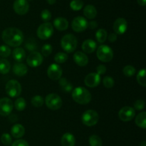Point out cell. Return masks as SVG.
Segmentation results:
<instances>
[{"mask_svg":"<svg viewBox=\"0 0 146 146\" xmlns=\"http://www.w3.org/2000/svg\"><path fill=\"white\" fill-rule=\"evenodd\" d=\"M11 65L9 62L5 59L0 60V73L3 74H6L9 72Z\"/></svg>","mask_w":146,"mask_h":146,"instance_id":"4316f807","label":"cell"},{"mask_svg":"<svg viewBox=\"0 0 146 146\" xmlns=\"http://www.w3.org/2000/svg\"><path fill=\"white\" fill-rule=\"evenodd\" d=\"M145 107V101L143 100H138L134 103V110H142Z\"/></svg>","mask_w":146,"mask_h":146,"instance_id":"60d3db41","label":"cell"},{"mask_svg":"<svg viewBox=\"0 0 146 146\" xmlns=\"http://www.w3.org/2000/svg\"><path fill=\"white\" fill-rule=\"evenodd\" d=\"M11 49L7 45L0 46V56L2 57H8L11 54Z\"/></svg>","mask_w":146,"mask_h":146,"instance_id":"74e56055","label":"cell"},{"mask_svg":"<svg viewBox=\"0 0 146 146\" xmlns=\"http://www.w3.org/2000/svg\"><path fill=\"white\" fill-rule=\"evenodd\" d=\"M72 98L78 104H86L91 102L92 97L91 92L85 87H78L72 91Z\"/></svg>","mask_w":146,"mask_h":146,"instance_id":"7a4b0ae2","label":"cell"},{"mask_svg":"<svg viewBox=\"0 0 146 146\" xmlns=\"http://www.w3.org/2000/svg\"><path fill=\"white\" fill-rule=\"evenodd\" d=\"M96 71L97 74H98L99 75H101V74H104L106 73V67L104 64H100V65H98L97 67Z\"/></svg>","mask_w":146,"mask_h":146,"instance_id":"7bdbcfd3","label":"cell"},{"mask_svg":"<svg viewBox=\"0 0 146 146\" xmlns=\"http://www.w3.org/2000/svg\"><path fill=\"white\" fill-rule=\"evenodd\" d=\"M84 4L82 0H72L70 3V7L74 11H79L83 8Z\"/></svg>","mask_w":146,"mask_h":146,"instance_id":"1f68e13d","label":"cell"},{"mask_svg":"<svg viewBox=\"0 0 146 146\" xmlns=\"http://www.w3.org/2000/svg\"><path fill=\"white\" fill-rule=\"evenodd\" d=\"M99 115L98 113L94 110H88L84 112L81 117L82 123L88 127L94 126L98 123Z\"/></svg>","mask_w":146,"mask_h":146,"instance_id":"277c9868","label":"cell"},{"mask_svg":"<svg viewBox=\"0 0 146 146\" xmlns=\"http://www.w3.org/2000/svg\"><path fill=\"white\" fill-rule=\"evenodd\" d=\"M107 36V31L104 29H99L96 32V38L99 43H104L106 40Z\"/></svg>","mask_w":146,"mask_h":146,"instance_id":"83f0119b","label":"cell"},{"mask_svg":"<svg viewBox=\"0 0 146 146\" xmlns=\"http://www.w3.org/2000/svg\"><path fill=\"white\" fill-rule=\"evenodd\" d=\"M28 1H32V0H28Z\"/></svg>","mask_w":146,"mask_h":146,"instance_id":"681fc988","label":"cell"},{"mask_svg":"<svg viewBox=\"0 0 146 146\" xmlns=\"http://www.w3.org/2000/svg\"><path fill=\"white\" fill-rule=\"evenodd\" d=\"M74 60L76 64L80 67L86 66L88 63V57L85 53L77 51L74 54Z\"/></svg>","mask_w":146,"mask_h":146,"instance_id":"e0dca14e","label":"cell"},{"mask_svg":"<svg viewBox=\"0 0 146 146\" xmlns=\"http://www.w3.org/2000/svg\"><path fill=\"white\" fill-rule=\"evenodd\" d=\"M100 82H101V76L95 72H91L87 74L84 80V83L86 85L91 88L97 87L99 84Z\"/></svg>","mask_w":146,"mask_h":146,"instance_id":"9a60e30c","label":"cell"},{"mask_svg":"<svg viewBox=\"0 0 146 146\" xmlns=\"http://www.w3.org/2000/svg\"><path fill=\"white\" fill-rule=\"evenodd\" d=\"M128 28V23L124 18H118L113 24V30L116 34H123Z\"/></svg>","mask_w":146,"mask_h":146,"instance_id":"2e32d148","label":"cell"},{"mask_svg":"<svg viewBox=\"0 0 146 146\" xmlns=\"http://www.w3.org/2000/svg\"><path fill=\"white\" fill-rule=\"evenodd\" d=\"M54 33V27L50 22H44L38 27L36 34L39 39L46 40L49 39Z\"/></svg>","mask_w":146,"mask_h":146,"instance_id":"8992f818","label":"cell"},{"mask_svg":"<svg viewBox=\"0 0 146 146\" xmlns=\"http://www.w3.org/2000/svg\"><path fill=\"white\" fill-rule=\"evenodd\" d=\"M84 14L86 18L89 19H93L96 17L97 10L94 6L88 4L84 7Z\"/></svg>","mask_w":146,"mask_h":146,"instance_id":"cb8c5ba5","label":"cell"},{"mask_svg":"<svg viewBox=\"0 0 146 146\" xmlns=\"http://www.w3.org/2000/svg\"><path fill=\"white\" fill-rule=\"evenodd\" d=\"M96 55L98 60L104 62H108L112 60L113 57V50L108 45L102 44L99 46L97 50Z\"/></svg>","mask_w":146,"mask_h":146,"instance_id":"5b68a950","label":"cell"},{"mask_svg":"<svg viewBox=\"0 0 146 146\" xmlns=\"http://www.w3.org/2000/svg\"><path fill=\"white\" fill-rule=\"evenodd\" d=\"M88 21L83 17H76L71 22V28L76 32H81L88 28Z\"/></svg>","mask_w":146,"mask_h":146,"instance_id":"9c48e42d","label":"cell"},{"mask_svg":"<svg viewBox=\"0 0 146 146\" xmlns=\"http://www.w3.org/2000/svg\"><path fill=\"white\" fill-rule=\"evenodd\" d=\"M31 104L35 107H40L44 104V98L41 95H35L31 98Z\"/></svg>","mask_w":146,"mask_h":146,"instance_id":"d6a6232c","label":"cell"},{"mask_svg":"<svg viewBox=\"0 0 146 146\" xmlns=\"http://www.w3.org/2000/svg\"><path fill=\"white\" fill-rule=\"evenodd\" d=\"M145 73L146 71L145 69L140 70L138 72V74H137V81H138V84L140 85L143 86V87H145L146 86V80H145Z\"/></svg>","mask_w":146,"mask_h":146,"instance_id":"f546056e","label":"cell"},{"mask_svg":"<svg viewBox=\"0 0 146 146\" xmlns=\"http://www.w3.org/2000/svg\"><path fill=\"white\" fill-rule=\"evenodd\" d=\"M135 115V111L133 107L125 106L122 107L118 113V117L120 120L123 122L131 121Z\"/></svg>","mask_w":146,"mask_h":146,"instance_id":"8fae6325","label":"cell"},{"mask_svg":"<svg viewBox=\"0 0 146 146\" xmlns=\"http://www.w3.org/2000/svg\"><path fill=\"white\" fill-rule=\"evenodd\" d=\"M26 106H27V102L23 97H19L16 100L15 103H14V107L16 110L18 111H22L26 108Z\"/></svg>","mask_w":146,"mask_h":146,"instance_id":"4dcf8cb0","label":"cell"},{"mask_svg":"<svg viewBox=\"0 0 146 146\" xmlns=\"http://www.w3.org/2000/svg\"><path fill=\"white\" fill-rule=\"evenodd\" d=\"M13 9L19 15H24L29 9V4L27 0H15L13 4Z\"/></svg>","mask_w":146,"mask_h":146,"instance_id":"7c38bea8","label":"cell"},{"mask_svg":"<svg viewBox=\"0 0 146 146\" xmlns=\"http://www.w3.org/2000/svg\"><path fill=\"white\" fill-rule=\"evenodd\" d=\"M140 146H146V142L145 141V140H143V141L141 142Z\"/></svg>","mask_w":146,"mask_h":146,"instance_id":"c3c4849f","label":"cell"},{"mask_svg":"<svg viewBox=\"0 0 146 146\" xmlns=\"http://www.w3.org/2000/svg\"><path fill=\"white\" fill-rule=\"evenodd\" d=\"M137 1H138V4H139V5L143 6V7L145 6L146 0H137Z\"/></svg>","mask_w":146,"mask_h":146,"instance_id":"bcb514c9","label":"cell"},{"mask_svg":"<svg viewBox=\"0 0 146 146\" xmlns=\"http://www.w3.org/2000/svg\"><path fill=\"white\" fill-rule=\"evenodd\" d=\"M46 1L48 2V4H51V5H53L56 3V0H46Z\"/></svg>","mask_w":146,"mask_h":146,"instance_id":"7dc6e473","label":"cell"},{"mask_svg":"<svg viewBox=\"0 0 146 146\" xmlns=\"http://www.w3.org/2000/svg\"><path fill=\"white\" fill-rule=\"evenodd\" d=\"M14 108V104L9 98L4 97L0 99V115L8 116Z\"/></svg>","mask_w":146,"mask_h":146,"instance_id":"30bf717a","label":"cell"},{"mask_svg":"<svg viewBox=\"0 0 146 146\" xmlns=\"http://www.w3.org/2000/svg\"><path fill=\"white\" fill-rule=\"evenodd\" d=\"M61 144L62 146H74L76 144L75 137L70 133H65L61 139Z\"/></svg>","mask_w":146,"mask_h":146,"instance_id":"ffe728a7","label":"cell"},{"mask_svg":"<svg viewBox=\"0 0 146 146\" xmlns=\"http://www.w3.org/2000/svg\"><path fill=\"white\" fill-rule=\"evenodd\" d=\"M41 17L42 19V20H44V21H49L51 19V13L50 12L49 10L44 9L41 13Z\"/></svg>","mask_w":146,"mask_h":146,"instance_id":"ab89813d","label":"cell"},{"mask_svg":"<svg viewBox=\"0 0 146 146\" xmlns=\"http://www.w3.org/2000/svg\"><path fill=\"white\" fill-rule=\"evenodd\" d=\"M1 38L5 44L14 47H19L24 42V34L17 28L9 27L3 31Z\"/></svg>","mask_w":146,"mask_h":146,"instance_id":"6da1fadb","label":"cell"},{"mask_svg":"<svg viewBox=\"0 0 146 146\" xmlns=\"http://www.w3.org/2000/svg\"><path fill=\"white\" fill-rule=\"evenodd\" d=\"M28 72L27 65L22 62H17L13 67V72L14 74L19 77H22L25 75Z\"/></svg>","mask_w":146,"mask_h":146,"instance_id":"44dd1931","label":"cell"},{"mask_svg":"<svg viewBox=\"0 0 146 146\" xmlns=\"http://www.w3.org/2000/svg\"><path fill=\"white\" fill-rule=\"evenodd\" d=\"M58 84L61 90L65 92H70L73 90V85L71 82L68 81L66 78H60L58 80Z\"/></svg>","mask_w":146,"mask_h":146,"instance_id":"484cf974","label":"cell"},{"mask_svg":"<svg viewBox=\"0 0 146 146\" xmlns=\"http://www.w3.org/2000/svg\"><path fill=\"white\" fill-rule=\"evenodd\" d=\"M11 146H29L28 142L26 140H22V139H19V140H15L12 143Z\"/></svg>","mask_w":146,"mask_h":146,"instance_id":"b9f144b4","label":"cell"},{"mask_svg":"<svg viewBox=\"0 0 146 146\" xmlns=\"http://www.w3.org/2000/svg\"><path fill=\"white\" fill-rule=\"evenodd\" d=\"M52 46L50 44H45L41 48V54L44 57H48L52 52Z\"/></svg>","mask_w":146,"mask_h":146,"instance_id":"d590c367","label":"cell"},{"mask_svg":"<svg viewBox=\"0 0 146 146\" xmlns=\"http://www.w3.org/2000/svg\"><path fill=\"white\" fill-rule=\"evenodd\" d=\"M7 94L11 97H17L21 93V85L17 80H11L7 83L5 87Z\"/></svg>","mask_w":146,"mask_h":146,"instance_id":"ba28073f","label":"cell"},{"mask_svg":"<svg viewBox=\"0 0 146 146\" xmlns=\"http://www.w3.org/2000/svg\"><path fill=\"white\" fill-rule=\"evenodd\" d=\"M11 134L14 138H21L25 134V128L21 124H15L11 129Z\"/></svg>","mask_w":146,"mask_h":146,"instance_id":"d6986e66","label":"cell"},{"mask_svg":"<svg viewBox=\"0 0 146 146\" xmlns=\"http://www.w3.org/2000/svg\"><path fill=\"white\" fill-rule=\"evenodd\" d=\"M135 123L139 127L145 129L146 127V113L142 112L136 116L135 119Z\"/></svg>","mask_w":146,"mask_h":146,"instance_id":"d4e9b609","label":"cell"},{"mask_svg":"<svg viewBox=\"0 0 146 146\" xmlns=\"http://www.w3.org/2000/svg\"><path fill=\"white\" fill-rule=\"evenodd\" d=\"M54 25L56 29L59 31H64L68 27V21L64 17H57L54 20Z\"/></svg>","mask_w":146,"mask_h":146,"instance_id":"7402d4cb","label":"cell"},{"mask_svg":"<svg viewBox=\"0 0 146 146\" xmlns=\"http://www.w3.org/2000/svg\"><path fill=\"white\" fill-rule=\"evenodd\" d=\"M12 56L15 61H17V62H21L26 58L25 50L21 47H17L13 50Z\"/></svg>","mask_w":146,"mask_h":146,"instance_id":"603a6c76","label":"cell"},{"mask_svg":"<svg viewBox=\"0 0 146 146\" xmlns=\"http://www.w3.org/2000/svg\"><path fill=\"white\" fill-rule=\"evenodd\" d=\"M88 142L91 146H102V140L97 135H92L90 136Z\"/></svg>","mask_w":146,"mask_h":146,"instance_id":"f1b7e54d","label":"cell"},{"mask_svg":"<svg viewBox=\"0 0 146 146\" xmlns=\"http://www.w3.org/2000/svg\"><path fill=\"white\" fill-rule=\"evenodd\" d=\"M45 103L50 110H57L62 106V100L58 94L51 93L47 94L46 97Z\"/></svg>","mask_w":146,"mask_h":146,"instance_id":"52a82bcc","label":"cell"},{"mask_svg":"<svg viewBox=\"0 0 146 146\" xmlns=\"http://www.w3.org/2000/svg\"><path fill=\"white\" fill-rule=\"evenodd\" d=\"M67 60H68V55L64 52H58L54 57V60L56 62L59 63V64L66 62Z\"/></svg>","mask_w":146,"mask_h":146,"instance_id":"836d02e7","label":"cell"},{"mask_svg":"<svg viewBox=\"0 0 146 146\" xmlns=\"http://www.w3.org/2000/svg\"><path fill=\"white\" fill-rule=\"evenodd\" d=\"M117 40V34L115 33H111L108 36V40L111 42H113Z\"/></svg>","mask_w":146,"mask_h":146,"instance_id":"f6af8a7d","label":"cell"},{"mask_svg":"<svg viewBox=\"0 0 146 146\" xmlns=\"http://www.w3.org/2000/svg\"><path fill=\"white\" fill-rule=\"evenodd\" d=\"M123 72L126 77H132L135 74V69L132 65H126L123 69Z\"/></svg>","mask_w":146,"mask_h":146,"instance_id":"e575fe53","label":"cell"},{"mask_svg":"<svg viewBox=\"0 0 146 146\" xmlns=\"http://www.w3.org/2000/svg\"><path fill=\"white\" fill-rule=\"evenodd\" d=\"M96 42L94 40H90V39L85 40V41L82 43V45H81V48L84 50V52L88 53V54L94 52L96 50Z\"/></svg>","mask_w":146,"mask_h":146,"instance_id":"ac0fdd59","label":"cell"},{"mask_svg":"<svg viewBox=\"0 0 146 146\" xmlns=\"http://www.w3.org/2000/svg\"><path fill=\"white\" fill-rule=\"evenodd\" d=\"M88 27H89L91 29H94L98 27V23L96 21H91L89 23H88Z\"/></svg>","mask_w":146,"mask_h":146,"instance_id":"ee69618b","label":"cell"},{"mask_svg":"<svg viewBox=\"0 0 146 146\" xmlns=\"http://www.w3.org/2000/svg\"><path fill=\"white\" fill-rule=\"evenodd\" d=\"M47 75L52 80H59L62 75V69L58 64H51L48 67Z\"/></svg>","mask_w":146,"mask_h":146,"instance_id":"5bb4252c","label":"cell"},{"mask_svg":"<svg viewBox=\"0 0 146 146\" xmlns=\"http://www.w3.org/2000/svg\"><path fill=\"white\" fill-rule=\"evenodd\" d=\"M1 141L5 145H9L11 144L12 139H11V135L9 133H4L1 136Z\"/></svg>","mask_w":146,"mask_h":146,"instance_id":"f35d334b","label":"cell"},{"mask_svg":"<svg viewBox=\"0 0 146 146\" xmlns=\"http://www.w3.org/2000/svg\"><path fill=\"white\" fill-rule=\"evenodd\" d=\"M103 84H104V87H106V88H111L114 86L115 82H114L113 77H110V76H106L103 80Z\"/></svg>","mask_w":146,"mask_h":146,"instance_id":"8d00e7d4","label":"cell"},{"mask_svg":"<svg viewBox=\"0 0 146 146\" xmlns=\"http://www.w3.org/2000/svg\"><path fill=\"white\" fill-rule=\"evenodd\" d=\"M27 62L31 67H37L43 62V56L38 52H32L27 57Z\"/></svg>","mask_w":146,"mask_h":146,"instance_id":"4fadbf2b","label":"cell"},{"mask_svg":"<svg viewBox=\"0 0 146 146\" xmlns=\"http://www.w3.org/2000/svg\"><path fill=\"white\" fill-rule=\"evenodd\" d=\"M61 45L63 50L68 53L74 52L78 45L77 39L74 34H68L62 37L61 41Z\"/></svg>","mask_w":146,"mask_h":146,"instance_id":"3957f363","label":"cell"}]
</instances>
